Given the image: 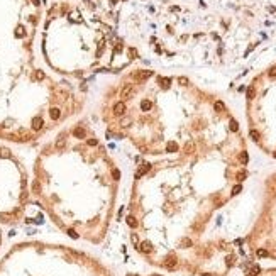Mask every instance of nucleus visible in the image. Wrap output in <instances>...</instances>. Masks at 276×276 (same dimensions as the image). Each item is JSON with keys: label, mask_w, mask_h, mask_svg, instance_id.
<instances>
[{"label": "nucleus", "mask_w": 276, "mask_h": 276, "mask_svg": "<svg viewBox=\"0 0 276 276\" xmlns=\"http://www.w3.org/2000/svg\"><path fill=\"white\" fill-rule=\"evenodd\" d=\"M114 112H115V115H124L126 114V103L124 102H117L114 105Z\"/></svg>", "instance_id": "obj_1"}, {"label": "nucleus", "mask_w": 276, "mask_h": 276, "mask_svg": "<svg viewBox=\"0 0 276 276\" xmlns=\"http://www.w3.org/2000/svg\"><path fill=\"white\" fill-rule=\"evenodd\" d=\"M73 136L78 139H85L86 137V130L83 129V127H75L73 129Z\"/></svg>", "instance_id": "obj_2"}, {"label": "nucleus", "mask_w": 276, "mask_h": 276, "mask_svg": "<svg viewBox=\"0 0 276 276\" xmlns=\"http://www.w3.org/2000/svg\"><path fill=\"white\" fill-rule=\"evenodd\" d=\"M49 117L53 119V120H58V119L61 117V110L58 109V107H53V109H49Z\"/></svg>", "instance_id": "obj_3"}, {"label": "nucleus", "mask_w": 276, "mask_h": 276, "mask_svg": "<svg viewBox=\"0 0 276 276\" xmlns=\"http://www.w3.org/2000/svg\"><path fill=\"white\" fill-rule=\"evenodd\" d=\"M151 75H153V71H147V69H146V71H139V73H136L134 78H136V80H146V78H149Z\"/></svg>", "instance_id": "obj_4"}, {"label": "nucleus", "mask_w": 276, "mask_h": 276, "mask_svg": "<svg viewBox=\"0 0 276 276\" xmlns=\"http://www.w3.org/2000/svg\"><path fill=\"white\" fill-rule=\"evenodd\" d=\"M130 95H132V88H130L129 85H127V86H124V88H122L120 97L124 98V100H127V98H130Z\"/></svg>", "instance_id": "obj_5"}, {"label": "nucleus", "mask_w": 276, "mask_h": 276, "mask_svg": "<svg viewBox=\"0 0 276 276\" xmlns=\"http://www.w3.org/2000/svg\"><path fill=\"white\" fill-rule=\"evenodd\" d=\"M246 178H247V171H246V170H241V171H237V173H236V180H237V183L244 181Z\"/></svg>", "instance_id": "obj_6"}, {"label": "nucleus", "mask_w": 276, "mask_h": 276, "mask_svg": "<svg viewBox=\"0 0 276 276\" xmlns=\"http://www.w3.org/2000/svg\"><path fill=\"white\" fill-rule=\"evenodd\" d=\"M183 151H185V153H186V154H191V153H195V144H193V142H186V144H185V146H183Z\"/></svg>", "instance_id": "obj_7"}, {"label": "nucleus", "mask_w": 276, "mask_h": 276, "mask_svg": "<svg viewBox=\"0 0 276 276\" xmlns=\"http://www.w3.org/2000/svg\"><path fill=\"white\" fill-rule=\"evenodd\" d=\"M241 190H242V186H241V183H237V185H234L230 190V195H239Z\"/></svg>", "instance_id": "obj_8"}, {"label": "nucleus", "mask_w": 276, "mask_h": 276, "mask_svg": "<svg viewBox=\"0 0 276 276\" xmlns=\"http://www.w3.org/2000/svg\"><path fill=\"white\" fill-rule=\"evenodd\" d=\"M239 159H241V163H242L244 166H246V164H247V161H249V156H247V153H246V151H244V153H241Z\"/></svg>", "instance_id": "obj_9"}, {"label": "nucleus", "mask_w": 276, "mask_h": 276, "mask_svg": "<svg viewBox=\"0 0 276 276\" xmlns=\"http://www.w3.org/2000/svg\"><path fill=\"white\" fill-rule=\"evenodd\" d=\"M213 109H215L217 112H224V110H225V105H224L222 102H215V103H213Z\"/></svg>", "instance_id": "obj_10"}, {"label": "nucleus", "mask_w": 276, "mask_h": 276, "mask_svg": "<svg viewBox=\"0 0 276 276\" xmlns=\"http://www.w3.org/2000/svg\"><path fill=\"white\" fill-rule=\"evenodd\" d=\"M176 149H178V146H176V142H170V144L166 146V151H168V153H175Z\"/></svg>", "instance_id": "obj_11"}, {"label": "nucleus", "mask_w": 276, "mask_h": 276, "mask_svg": "<svg viewBox=\"0 0 276 276\" xmlns=\"http://www.w3.org/2000/svg\"><path fill=\"white\" fill-rule=\"evenodd\" d=\"M141 107H142V110H151V109H153V103H151L149 100H144Z\"/></svg>", "instance_id": "obj_12"}, {"label": "nucleus", "mask_w": 276, "mask_h": 276, "mask_svg": "<svg viewBox=\"0 0 276 276\" xmlns=\"http://www.w3.org/2000/svg\"><path fill=\"white\" fill-rule=\"evenodd\" d=\"M158 81H159V83H163V86H170V83H171L170 78H158Z\"/></svg>", "instance_id": "obj_13"}, {"label": "nucleus", "mask_w": 276, "mask_h": 276, "mask_svg": "<svg viewBox=\"0 0 276 276\" xmlns=\"http://www.w3.org/2000/svg\"><path fill=\"white\" fill-rule=\"evenodd\" d=\"M120 126H122V127H129V126H130V119L124 117V119L120 120Z\"/></svg>", "instance_id": "obj_14"}, {"label": "nucleus", "mask_w": 276, "mask_h": 276, "mask_svg": "<svg viewBox=\"0 0 276 276\" xmlns=\"http://www.w3.org/2000/svg\"><path fill=\"white\" fill-rule=\"evenodd\" d=\"M230 130H234V132H237V130H239V126H237V122L234 120V119L230 120Z\"/></svg>", "instance_id": "obj_15"}, {"label": "nucleus", "mask_w": 276, "mask_h": 276, "mask_svg": "<svg viewBox=\"0 0 276 276\" xmlns=\"http://www.w3.org/2000/svg\"><path fill=\"white\" fill-rule=\"evenodd\" d=\"M249 134H251V137L254 139V141H257V139H259V132H257V130H254V129H252L251 132H249Z\"/></svg>", "instance_id": "obj_16"}, {"label": "nucleus", "mask_w": 276, "mask_h": 276, "mask_svg": "<svg viewBox=\"0 0 276 276\" xmlns=\"http://www.w3.org/2000/svg\"><path fill=\"white\" fill-rule=\"evenodd\" d=\"M247 98H249V100L254 98V88H252V86H251V88H247Z\"/></svg>", "instance_id": "obj_17"}, {"label": "nucleus", "mask_w": 276, "mask_h": 276, "mask_svg": "<svg viewBox=\"0 0 276 276\" xmlns=\"http://www.w3.org/2000/svg\"><path fill=\"white\" fill-rule=\"evenodd\" d=\"M86 144H88V146H97L98 141L97 139H86Z\"/></svg>", "instance_id": "obj_18"}, {"label": "nucleus", "mask_w": 276, "mask_h": 276, "mask_svg": "<svg viewBox=\"0 0 276 276\" xmlns=\"http://www.w3.org/2000/svg\"><path fill=\"white\" fill-rule=\"evenodd\" d=\"M178 81L181 83V85H188V78H185V76H180Z\"/></svg>", "instance_id": "obj_19"}, {"label": "nucleus", "mask_w": 276, "mask_h": 276, "mask_svg": "<svg viewBox=\"0 0 276 276\" xmlns=\"http://www.w3.org/2000/svg\"><path fill=\"white\" fill-rule=\"evenodd\" d=\"M268 75H269V76H276V66H273V68L269 69V73H268Z\"/></svg>", "instance_id": "obj_20"}, {"label": "nucleus", "mask_w": 276, "mask_h": 276, "mask_svg": "<svg viewBox=\"0 0 276 276\" xmlns=\"http://www.w3.org/2000/svg\"><path fill=\"white\" fill-rule=\"evenodd\" d=\"M129 53H130V54H132V56H134V58H136V56H137V51H136V49H130Z\"/></svg>", "instance_id": "obj_21"}]
</instances>
